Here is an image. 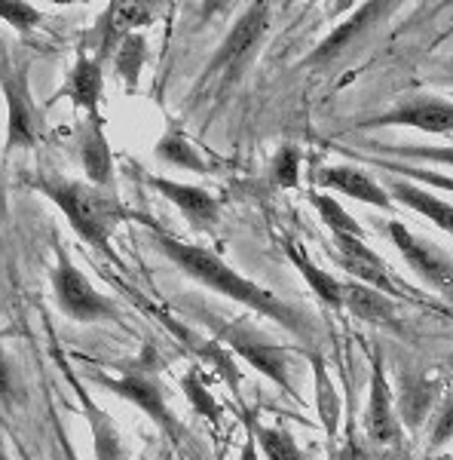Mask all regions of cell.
Returning a JSON list of instances; mask_svg holds the SVG:
<instances>
[{"label": "cell", "instance_id": "obj_36", "mask_svg": "<svg viewBox=\"0 0 453 460\" xmlns=\"http://www.w3.org/2000/svg\"><path fill=\"white\" fill-rule=\"evenodd\" d=\"M240 460H261V451H257V445L251 436H245L242 442V451H240Z\"/></svg>", "mask_w": 453, "mask_h": 460}, {"label": "cell", "instance_id": "obj_41", "mask_svg": "<svg viewBox=\"0 0 453 460\" xmlns=\"http://www.w3.org/2000/svg\"><path fill=\"white\" fill-rule=\"evenodd\" d=\"M22 457H25V460H31V457H28V455H25V451H22Z\"/></svg>", "mask_w": 453, "mask_h": 460}, {"label": "cell", "instance_id": "obj_4", "mask_svg": "<svg viewBox=\"0 0 453 460\" xmlns=\"http://www.w3.org/2000/svg\"><path fill=\"white\" fill-rule=\"evenodd\" d=\"M153 350L144 353V359H135L132 366H123L120 375H108V372H92V381L101 384L105 390H110L114 396L126 399L135 408L147 414V418L157 424L162 433L169 436L175 445L184 439V429L178 424V418L169 408V399H166V390H162L160 377H157V362L147 359Z\"/></svg>", "mask_w": 453, "mask_h": 460}, {"label": "cell", "instance_id": "obj_35", "mask_svg": "<svg viewBox=\"0 0 453 460\" xmlns=\"http://www.w3.org/2000/svg\"><path fill=\"white\" fill-rule=\"evenodd\" d=\"M53 427H56V439H58V455H62V460H80L77 457V451H74V445H71V439L65 436V429H62V424L53 418Z\"/></svg>", "mask_w": 453, "mask_h": 460}, {"label": "cell", "instance_id": "obj_14", "mask_svg": "<svg viewBox=\"0 0 453 460\" xmlns=\"http://www.w3.org/2000/svg\"><path fill=\"white\" fill-rule=\"evenodd\" d=\"M313 181L318 188L331 190V194H344L349 199H355V203L370 206V209L392 212V197L386 190V184L377 181L365 169L353 166V163H331V166L316 169Z\"/></svg>", "mask_w": 453, "mask_h": 460}, {"label": "cell", "instance_id": "obj_15", "mask_svg": "<svg viewBox=\"0 0 453 460\" xmlns=\"http://www.w3.org/2000/svg\"><path fill=\"white\" fill-rule=\"evenodd\" d=\"M147 184H151L153 190H160L196 230H212L221 221L218 197L209 194L205 188H199V184H181L162 175H147Z\"/></svg>", "mask_w": 453, "mask_h": 460}, {"label": "cell", "instance_id": "obj_22", "mask_svg": "<svg viewBox=\"0 0 453 460\" xmlns=\"http://www.w3.org/2000/svg\"><path fill=\"white\" fill-rule=\"evenodd\" d=\"M153 157L166 166L184 169V172H196V175H209V163H205L203 154L190 145V138L184 136L178 126H169L166 132L160 136L157 147H153Z\"/></svg>", "mask_w": 453, "mask_h": 460}, {"label": "cell", "instance_id": "obj_40", "mask_svg": "<svg viewBox=\"0 0 453 460\" xmlns=\"http://www.w3.org/2000/svg\"><path fill=\"white\" fill-rule=\"evenodd\" d=\"M0 460H10V457H6V451H4V445H0Z\"/></svg>", "mask_w": 453, "mask_h": 460}, {"label": "cell", "instance_id": "obj_2", "mask_svg": "<svg viewBox=\"0 0 453 460\" xmlns=\"http://www.w3.org/2000/svg\"><path fill=\"white\" fill-rule=\"evenodd\" d=\"M28 184L68 218L74 234L86 246L99 249L105 258L117 261V252L110 246V240H114L117 227L129 218L120 197L110 194L105 188H95L89 181H77V178H65V175H31Z\"/></svg>", "mask_w": 453, "mask_h": 460}, {"label": "cell", "instance_id": "obj_37", "mask_svg": "<svg viewBox=\"0 0 453 460\" xmlns=\"http://www.w3.org/2000/svg\"><path fill=\"white\" fill-rule=\"evenodd\" d=\"M331 460H365V457L359 455V448H355V445H344V448L334 451Z\"/></svg>", "mask_w": 453, "mask_h": 460}, {"label": "cell", "instance_id": "obj_39", "mask_svg": "<svg viewBox=\"0 0 453 460\" xmlns=\"http://www.w3.org/2000/svg\"><path fill=\"white\" fill-rule=\"evenodd\" d=\"M444 77H450V80H453V56L448 58V62H444Z\"/></svg>", "mask_w": 453, "mask_h": 460}, {"label": "cell", "instance_id": "obj_24", "mask_svg": "<svg viewBox=\"0 0 453 460\" xmlns=\"http://www.w3.org/2000/svg\"><path fill=\"white\" fill-rule=\"evenodd\" d=\"M245 420H248V436L255 439L261 457H266V460H303L301 445L294 442V436L288 433V429L273 427V424H261L255 414H245Z\"/></svg>", "mask_w": 453, "mask_h": 460}, {"label": "cell", "instance_id": "obj_31", "mask_svg": "<svg viewBox=\"0 0 453 460\" xmlns=\"http://www.w3.org/2000/svg\"><path fill=\"white\" fill-rule=\"evenodd\" d=\"M313 368H316V396H318V411H322L325 418V427H328V433L337 429V393H334L331 381H328V372H325V366L318 359H313Z\"/></svg>", "mask_w": 453, "mask_h": 460}, {"label": "cell", "instance_id": "obj_10", "mask_svg": "<svg viewBox=\"0 0 453 460\" xmlns=\"http://www.w3.org/2000/svg\"><path fill=\"white\" fill-rule=\"evenodd\" d=\"M383 230L389 234L392 246L398 249V255L405 258L407 267L423 279L426 286L438 288L444 295H453V258L441 246L429 243L426 236L414 234L411 227H405L401 221H386Z\"/></svg>", "mask_w": 453, "mask_h": 460}, {"label": "cell", "instance_id": "obj_7", "mask_svg": "<svg viewBox=\"0 0 453 460\" xmlns=\"http://www.w3.org/2000/svg\"><path fill=\"white\" fill-rule=\"evenodd\" d=\"M0 89L6 99V142L4 157H10L16 147H34L40 142V111H37L31 89H28V68L25 65H10L4 58L0 62Z\"/></svg>", "mask_w": 453, "mask_h": 460}, {"label": "cell", "instance_id": "obj_12", "mask_svg": "<svg viewBox=\"0 0 453 460\" xmlns=\"http://www.w3.org/2000/svg\"><path fill=\"white\" fill-rule=\"evenodd\" d=\"M392 10H396V4H362L344 25H337L322 43H318L313 53L303 56V68H325V65H334L337 58H344L349 49L359 40H365Z\"/></svg>", "mask_w": 453, "mask_h": 460}, {"label": "cell", "instance_id": "obj_9", "mask_svg": "<svg viewBox=\"0 0 453 460\" xmlns=\"http://www.w3.org/2000/svg\"><path fill=\"white\" fill-rule=\"evenodd\" d=\"M365 429L368 442L377 455H398L405 445V429L398 420V408L392 387L386 381V368L380 353H374L370 359V390H368V414H365Z\"/></svg>", "mask_w": 453, "mask_h": 460}, {"label": "cell", "instance_id": "obj_33", "mask_svg": "<svg viewBox=\"0 0 453 460\" xmlns=\"http://www.w3.org/2000/svg\"><path fill=\"white\" fill-rule=\"evenodd\" d=\"M184 393H187V399L193 402V408H196L203 418H209L212 424H218V420H221V405L214 402V396L209 393V387L199 381L196 372H187V377H184Z\"/></svg>", "mask_w": 453, "mask_h": 460}, {"label": "cell", "instance_id": "obj_19", "mask_svg": "<svg viewBox=\"0 0 453 460\" xmlns=\"http://www.w3.org/2000/svg\"><path fill=\"white\" fill-rule=\"evenodd\" d=\"M101 93H105V71H101L99 58L80 56L74 62V68L65 80L62 95H68L71 105L77 111H83L86 117H99V105H101Z\"/></svg>", "mask_w": 453, "mask_h": 460}, {"label": "cell", "instance_id": "obj_16", "mask_svg": "<svg viewBox=\"0 0 453 460\" xmlns=\"http://www.w3.org/2000/svg\"><path fill=\"white\" fill-rule=\"evenodd\" d=\"M77 157H80V166H83V172H86V181L95 184V188L110 190V184H114V154H110L101 114L86 117V123L80 126Z\"/></svg>", "mask_w": 453, "mask_h": 460}, {"label": "cell", "instance_id": "obj_29", "mask_svg": "<svg viewBox=\"0 0 453 460\" xmlns=\"http://www.w3.org/2000/svg\"><path fill=\"white\" fill-rule=\"evenodd\" d=\"M270 178L279 188H294L301 178V151L294 145H282L270 160Z\"/></svg>", "mask_w": 453, "mask_h": 460}, {"label": "cell", "instance_id": "obj_32", "mask_svg": "<svg viewBox=\"0 0 453 460\" xmlns=\"http://www.w3.org/2000/svg\"><path fill=\"white\" fill-rule=\"evenodd\" d=\"M0 19L6 25H13L19 34H28L31 28L40 25V13H37L34 4H25V0H0Z\"/></svg>", "mask_w": 453, "mask_h": 460}, {"label": "cell", "instance_id": "obj_34", "mask_svg": "<svg viewBox=\"0 0 453 460\" xmlns=\"http://www.w3.org/2000/svg\"><path fill=\"white\" fill-rule=\"evenodd\" d=\"M0 402L6 408H16L22 402L19 372H16V366H13L10 356H6L4 344H0Z\"/></svg>", "mask_w": 453, "mask_h": 460}, {"label": "cell", "instance_id": "obj_23", "mask_svg": "<svg viewBox=\"0 0 453 460\" xmlns=\"http://www.w3.org/2000/svg\"><path fill=\"white\" fill-rule=\"evenodd\" d=\"M83 411H86L89 429H92L95 460H129V451H126V445L120 439V429H117L114 418L101 411L89 396H83Z\"/></svg>", "mask_w": 453, "mask_h": 460}, {"label": "cell", "instance_id": "obj_1", "mask_svg": "<svg viewBox=\"0 0 453 460\" xmlns=\"http://www.w3.org/2000/svg\"><path fill=\"white\" fill-rule=\"evenodd\" d=\"M147 236H151L153 246H157L178 270L187 273L190 279H196L199 286L212 288V292L224 295L230 301H236V304H242V307L255 310V314L273 319V323L282 325L285 332H294L297 338H309L313 323H309L307 314H301L297 307H292L288 301H282L276 292L264 288L261 283H255V279L242 277L240 270H233V267H230L221 255H214L212 249L178 240V236L166 234L162 227H151Z\"/></svg>", "mask_w": 453, "mask_h": 460}, {"label": "cell", "instance_id": "obj_17", "mask_svg": "<svg viewBox=\"0 0 453 460\" xmlns=\"http://www.w3.org/2000/svg\"><path fill=\"white\" fill-rule=\"evenodd\" d=\"M438 402H441V387L435 381L414 372H401L398 375V393H396V408H398V420L401 427L417 429L426 424L429 414H435Z\"/></svg>", "mask_w": 453, "mask_h": 460}, {"label": "cell", "instance_id": "obj_27", "mask_svg": "<svg viewBox=\"0 0 453 460\" xmlns=\"http://www.w3.org/2000/svg\"><path fill=\"white\" fill-rule=\"evenodd\" d=\"M374 166L386 169L389 175H398V178H407V181L420 184V188H429V190H444V194L453 197V175H444V172H435V169H423V166H414V163H398V160H386V157H368Z\"/></svg>", "mask_w": 453, "mask_h": 460}, {"label": "cell", "instance_id": "obj_8", "mask_svg": "<svg viewBox=\"0 0 453 460\" xmlns=\"http://www.w3.org/2000/svg\"><path fill=\"white\" fill-rule=\"evenodd\" d=\"M389 126H405L429 136H453V102L432 93H414L386 108L383 114L365 120L359 129H389Z\"/></svg>", "mask_w": 453, "mask_h": 460}, {"label": "cell", "instance_id": "obj_26", "mask_svg": "<svg viewBox=\"0 0 453 460\" xmlns=\"http://www.w3.org/2000/svg\"><path fill=\"white\" fill-rule=\"evenodd\" d=\"M147 62V40L141 34H129L114 53V71L117 77L126 80V89L135 93L141 84V68Z\"/></svg>", "mask_w": 453, "mask_h": 460}, {"label": "cell", "instance_id": "obj_38", "mask_svg": "<svg viewBox=\"0 0 453 460\" xmlns=\"http://www.w3.org/2000/svg\"><path fill=\"white\" fill-rule=\"evenodd\" d=\"M6 215V184H4V175H0V218Z\"/></svg>", "mask_w": 453, "mask_h": 460}, {"label": "cell", "instance_id": "obj_25", "mask_svg": "<svg viewBox=\"0 0 453 460\" xmlns=\"http://www.w3.org/2000/svg\"><path fill=\"white\" fill-rule=\"evenodd\" d=\"M309 203H313V209L318 212V218L325 221V227H328L331 236H355V240H365V227L340 206V199L313 190V194H309Z\"/></svg>", "mask_w": 453, "mask_h": 460}, {"label": "cell", "instance_id": "obj_11", "mask_svg": "<svg viewBox=\"0 0 453 460\" xmlns=\"http://www.w3.org/2000/svg\"><path fill=\"white\" fill-rule=\"evenodd\" d=\"M331 252L334 261H337L355 283H365L377 292L389 295V298H405V286L396 279V273L386 267V261L368 246L365 240H355V236H331Z\"/></svg>", "mask_w": 453, "mask_h": 460}, {"label": "cell", "instance_id": "obj_13", "mask_svg": "<svg viewBox=\"0 0 453 460\" xmlns=\"http://www.w3.org/2000/svg\"><path fill=\"white\" fill-rule=\"evenodd\" d=\"M157 4H144V0H114V4H108V10L101 13L99 25H95V43H99L95 58L101 65L110 62L126 37L138 34V28L151 25L157 19Z\"/></svg>", "mask_w": 453, "mask_h": 460}, {"label": "cell", "instance_id": "obj_18", "mask_svg": "<svg viewBox=\"0 0 453 460\" xmlns=\"http://www.w3.org/2000/svg\"><path fill=\"white\" fill-rule=\"evenodd\" d=\"M386 190H389L392 203L423 215V218L432 221L438 230H444V234L453 236V203L450 199H441V194H435V190L420 188V184L407 181V178H398V175L389 178Z\"/></svg>", "mask_w": 453, "mask_h": 460}, {"label": "cell", "instance_id": "obj_6", "mask_svg": "<svg viewBox=\"0 0 453 460\" xmlns=\"http://www.w3.org/2000/svg\"><path fill=\"white\" fill-rule=\"evenodd\" d=\"M53 292L58 310L74 323H110L120 316L114 301L89 283L86 273L65 252H58V261L53 267Z\"/></svg>", "mask_w": 453, "mask_h": 460}, {"label": "cell", "instance_id": "obj_5", "mask_svg": "<svg viewBox=\"0 0 453 460\" xmlns=\"http://www.w3.org/2000/svg\"><path fill=\"white\" fill-rule=\"evenodd\" d=\"M273 25V6L270 4H248L245 13L233 22V28L227 31L224 43L214 49V56L205 65L199 84L209 80H221V84H236L242 77V71L248 68V62L255 58L257 47L264 43L266 31Z\"/></svg>", "mask_w": 453, "mask_h": 460}, {"label": "cell", "instance_id": "obj_21", "mask_svg": "<svg viewBox=\"0 0 453 460\" xmlns=\"http://www.w3.org/2000/svg\"><path fill=\"white\" fill-rule=\"evenodd\" d=\"M282 249H285L288 261L297 267V273L307 279L309 288L316 292V298L322 301L325 307L344 310V283H340V279H334L328 270H322V267H318L307 252L297 246L294 240H282Z\"/></svg>", "mask_w": 453, "mask_h": 460}, {"label": "cell", "instance_id": "obj_30", "mask_svg": "<svg viewBox=\"0 0 453 460\" xmlns=\"http://www.w3.org/2000/svg\"><path fill=\"white\" fill-rule=\"evenodd\" d=\"M450 442H453V390L444 393L441 402L435 408L432 427H429V448L438 451Z\"/></svg>", "mask_w": 453, "mask_h": 460}, {"label": "cell", "instance_id": "obj_3", "mask_svg": "<svg viewBox=\"0 0 453 460\" xmlns=\"http://www.w3.org/2000/svg\"><path fill=\"white\" fill-rule=\"evenodd\" d=\"M212 329L224 344L233 350L240 359L248 362L257 375H264L266 381H273L276 387H282L288 396H301L294 381V356L279 344L276 338H270L264 329H257L248 319H233V323H214Z\"/></svg>", "mask_w": 453, "mask_h": 460}, {"label": "cell", "instance_id": "obj_20", "mask_svg": "<svg viewBox=\"0 0 453 460\" xmlns=\"http://www.w3.org/2000/svg\"><path fill=\"white\" fill-rule=\"evenodd\" d=\"M344 310L370 325H398V304L365 283H344Z\"/></svg>", "mask_w": 453, "mask_h": 460}, {"label": "cell", "instance_id": "obj_28", "mask_svg": "<svg viewBox=\"0 0 453 460\" xmlns=\"http://www.w3.org/2000/svg\"><path fill=\"white\" fill-rule=\"evenodd\" d=\"M374 157L386 160H417V163H435V166H450L453 169V145H374Z\"/></svg>", "mask_w": 453, "mask_h": 460}]
</instances>
